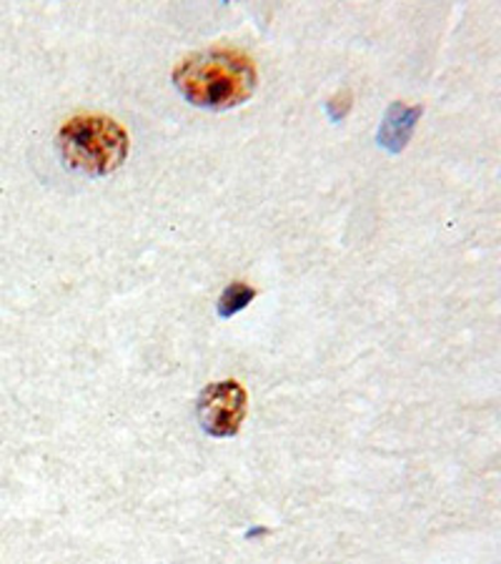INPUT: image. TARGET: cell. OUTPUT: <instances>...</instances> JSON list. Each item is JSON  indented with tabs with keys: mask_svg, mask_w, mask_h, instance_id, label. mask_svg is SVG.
Segmentation results:
<instances>
[{
	"mask_svg": "<svg viewBox=\"0 0 501 564\" xmlns=\"http://www.w3.org/2000/svg\"><path fill=\"white\" fill-rule=\"evenodd\" d=\"M171 80L190 106L231 111L257 94L259 73L246 53L214 48L186 56L173 68Z\"/></svg>",
	"mask_w": 501,
	"mask_h": 564,
	"instance_id": "1",
	"label": "cell"
},
{
	"mask_svg": "<svg viewBox=\"0 0 501 564\" xmlns=\"http://www.w3.org/2000/svg\"><path fill=\"white\" fill-rule=\"evenodd\" d=\"M129 133L108 116H76L58 131L63 163L84 176L113 174L129 159Z\"/></svg>",
	"mask_w": 501,
	"mask_h": 564,
	"instance_id": "2",
	"label": "cell"
},
{
	"mask_svg": "<svg viewBox=\"0 0 501 564\" xmlns=\"http://www.w3.org/2000/svg\"><path fill=\"white\" fill-rule=\"evenodd\" d=\"M249 412V394L236 379H224L208 384L196 402V416L200 430L208 436L229 440L241 432V424Z\"/></svg>",
	"mask_w": 501,
	"mask_h": 564,
	"instance_id": "3",
	"label": "cell"
},
{
	"mask_svg": "<svg viewBox=\"0 0 501 564\" xmlns=\"http://www.w3.org/2000/svg\"><path fill=\"white\" fill-rule=\"evenodd\" d=\"M422 113H424L422 106H406L401 101L391 104L377 133V143L389 153H401L406 149V143L412 141V133Z\"/></svg>",
	"mask_w": 501,
	"mask_h": 564,
	"instance_id": "4",
	"label": "cell"
},
{
	"mask_svg": "<svg viewBox=\"0 0 501 564\" xmlns=\"http://www.w3.org/2000/svg\"><path fill=\"white\" fill-rule=\"evenodd\" d=\"M253 299H257V289L243 284V281H233V284H229L224 289V294L218 296V316L221 318H231L236 314H241L246 306H249Z\"/></svg>",
	"mask_w": 501,
	"mask_h": 564,
	"instance_id": "5",
	"label": "cell"
},
{
	"mask_svg": "<svg viewBox=\"0 0 501 564\" xmlns=\"http://www.w3.org/2000/svg\"><path fill=\"white\" fill-rule=\"evenodd\" d=\"M326 108H329V116H331V121L339 123V121H344V118L349 116V111H351V96L346 94V90H344V94L334 96L331 101H329V106H326Z\"/></svg>",
	"mask_w": 501,
	"mask_h": 564,
	"instance_id": "6",
	"label": "cell"
}]
</instances>
